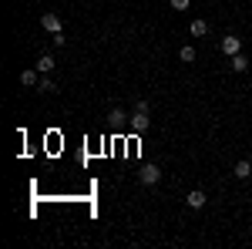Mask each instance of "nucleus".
Returning a JSON list of instances; mask_svg holds the SVG:
<instances>
[{"label":"nucleus","instance_id":"1","mask_svg":"<svg viewBox=\"0 0 252 249\" xmlns=\"http://www.w3.org/2000/svg\"><path fill=\"white\" fill-rule=\"evenodd\" d=\"M152 128V115H148V101H138L135 105V115H131V132L141 135Z\"/></svg>","mask_w":252,"mask_h":249},{"label":"nucleus","instance_id":"2","mask_svg":"<svg viewBox=\"0 0 252 249\" xmlns=\"http://www.w3.org/2000/svg\"><path fill=\"white\" fill-rule=\"evenodd\" d=\"M138 182H141V185H158V182H161V169L152 165V162L141 165V169H138Z\"/></svg>","mask_w":252,"mask_h":249},{"label":"nucleus","instance_id":"3","mask_svg":"<svg viewBox=\"0 0 252 249\" xmlns=\"http://www.w3.org/2000/svg\"><path fill=\"white\" fill-rule=\"evenodd\" d=\"M40 27H44L51 37H54V34H64V24H61V17H58V14H51V10L40 17Z\"/></svg>","mask_w":252,"mask_h":249},{"label":"nucleus","instance_id":"4","mask_svg":"<svg viewBox=\"0 0 252 249\" xmlns=\"http://www.w3.org/2000/svg\"><path fill=\"white\" fill-rule=\"evenodd\" d=\"M222 54L225 58H235V54H242V37H235V34H229V37H222Z\"/></svg>","mask_w":252,"mask_h":249},{"label":"nucleus","instance_id":"5","mask_svg":"<svg viewBox=\"0 0 252 249\" xmlns=\"http://www.w3.org/2000/svg\"><path fill=\"white\" fill-rule=\"evenodd\" d=\"M185 202H189V209H202V206L209 202V195H205L202 189H192L189 195H185Z\"/></svg>","mask_w":252,"mask_h":249},{"label":"nucleus","instance_id":"6","mask_svg":"<svg viewBox=\"0 0 252 249\" xmlns=\"http://www.w3.org/2000/svg\"><path fill=\"white\" fill-rule=\"evenodd\" d=\"M54 68H58V64H54L51 54H40V58H37V71H40V74H51Z\"/></svg>","mask_w":252,"mask_h":249},{"label":"nucleus","instance_id":"7","mask_svg":"<svg viewBox=\"0 0 252 249\" xmlns=\"http://www.w3.org/2000/svg\"><path fill=\"white\" fill-rule=\"evenodd\" d=\"M20 84H24V88H37L40 84L37 71H20Z\"/></svg>","mask_w":252,"mask_h":249},{"label":"nucleus","instance_id":"8","mask_svg":"<svg viewBox=\"0 0 252 249\" xmlns=\"http://www.w3.org/2000/svg\"><path fill=\"white\" fill-rule=\"evenodd\" d=\"M249 175H252V162H246V158L235 162V178H249Z\"/></svg>","mask_w":252,"mask_h":249},{"label":"nucleus","instance_id":"9","mask_svg":"<svg viewBox=\"0 0 252 249\" xmlns=\"http://www.w3.org/2000/svg\"><path fill=\"white\" fill-rule=\"evenodd\" d=\"M209 34V20H192V37H205Z\"/></svg>","mask_w":252,"mask_h":249},{"label":"nucleus","instance_id":"10","mask_svg":"<svg viewBox=\"0 0 252 249\" xmlns=\"http://www.w3.org/2000/svg\"><path fill=\"white\" fill-rule=\"evenodd\" d=\"M229 64H232V71H235V74H242V71L249 68V61L242 58V54H235V58H229Z\"/></svg>","mask_w":252,"mask_h":249},{"label":"nucleus","instance_id":"11","mask_svg":"<svg viewBox=\"0 0 252 249\" xmlns=\"http://www.w3.org/2000/svg\"><path fill=\"white\" fill-rule=\"evenodd\" d=\"M37 91H44V95H54V91H58V84H54L51 77L44 74V77H40V84H37Z\"/></svg>","mask_w":252,"mask_h":249},{"label":"nucleus","instance_id":"12","mask_svg":"<svg viewBox=\"0 0 252 249\" xmlns=\"http://www.w3.org/2000/svg\"><path fill=\"white\" fill-rule=\"evenodd\" d=\"M178 58L185 61V64H192V61H195V47H189V44H185V47L178 51Z\"/></svg>","mask_w":252,"mask_h":249},{"label":"nucleus","instance_id":"13","mask_svg":"<svg viewBox=\"0 0 252 249\" xmlns=\"http://www.w3.org/2000/svg\"><path fill=\"white\" fill-rule=\"evenodd\" d=\"M111 121H115V125H121V121H128V115H125L121 108H111Z\"/></svg>","mask_w":252,"mask_h":249},{"label":"nucleus","instance_id":"14","mask_svg":"<svg viewBox=\"0 0 252 249\" xmlns=\"http://www.w3.org/2000/svg\"><path fill=\"white\" fill-rule=\"evenodd\" d=\"M192 7V0H172V10H189Z\"/></svg>","mask_w":252,"mask_h":249},{"label":"nucleus","instance_id":"15","mask_svg":"<svg viewBox=\"0 0 252 249\" xmlns=\"http://www.w3.org/2000/svg\"><path fill=\"white\" fill-rule=\"evenodd\" d=\"M249 178H252V175H249Z\"/></svg>","mask_w":252,"mask_h":249}]
</instances>
